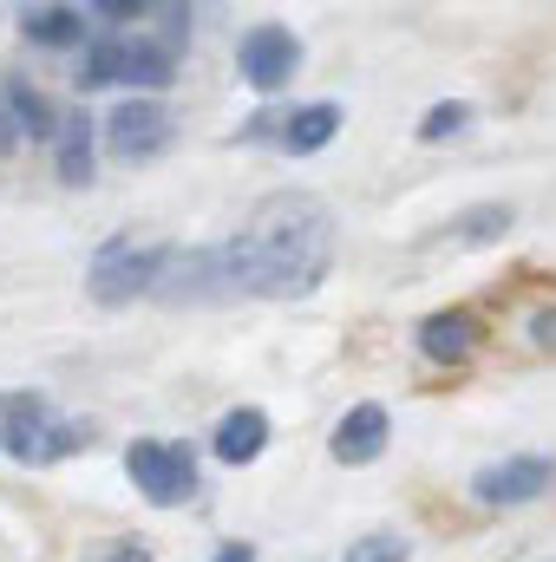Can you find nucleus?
I'll list each match as a JSON object with an SVG mask.
<instances>
[{"label":"nucleus","instance_id":"1","mask_svg":"<svg viewBox=\"0 0 556 562\" xmlns=\"http://www.w3.org/2000/svg\"><path fill=\"white\" fill-rule=\"evenodd\" d=\"M230 288L263 294V301H294L314 294L334 269V216L308 190H281L249 210V223L223 243Z\"/></svg>","mask_w":556,"mask_h":562},{"label":"nucleus","instance_id":"2","mask_svg":"<svg viewBox=\"0 0 556 562\" xmlns=\"http://www.w3.org/2000/svg\"><path fill=\"white\" fill-rule=\"evenodd\" d=\"M184 40H190V7H164L157 26L125 33V40H92L86 66H79V86L99 92V86H138L144 92H164L177 79V59H184Z\"/></svg>","mask_w":556,"mask_h":562},{"label":"nucleus","instance_id":"3","mask_svg":"<svg viewBox=\"0 0 556 562\" xmlns=\"http://www.w3.org/2000/svg\"><path fill=\"white\" fill-rule=\"evenodd\" d=\"M86 445V425L59 419L40 393H0V451L13 464H59Z\"/></svg>","mask_w":556,"mask_h":562},{"label":"nucleus","instance_id":"4","mask_svg":"<svg viewBox=\"0 0 556 562\" xmlns=\"http://www.w3.org/2000/svg\"><path fill=\"white\" fill-rule=\"evenodd\" d=\"M125 477L157 510H177V504L197 497V451L177 445V438H132L125 445Z\"/></svg>","mask_w":556,"mask_h":562},{"label":"nucleus","instance_id":"5","mask_svg":"<svg viewBox=\"0 0 556 562\" xmlns=\"http://www.w3.org/2000/svg\"><path fill=\"white\" fill-rule=\"evenodd\" d=\"M170 269V249L164 243H138V236H112L99 256H92V294L99 301H132V294H157V281Z\"/></svg>","mask_w":556,"mask_h":562},{"label":"nucleus","instance_id":"6","mask_svg":"<svg viewBox=\"0 0 556 562\" xmlns=\"http://www.w3.org/2000/svg\"><path fill=\"white\" fill-rule=\"evenodd\" d=\"M551 484H556V458H544V451H511V458H491L485 471H471V497L491 504V510L537 504V497H551Z\"/></svg>","mask_w":556,"mask_h":562},{"label":"nucleus","instance_id":"7","mask_svg":"<svg viewBox=\"0 0 556 562\" xmlns=\"http://www.w3.org/2000/svg\"><path fill=\"white\" fill-rule=\"evenodd\" d=\"M236 66H243V79H249L256 92H281V86L294 79V66H301V40H294L281 20H263V26L243 33Z\"/></svg>","mask_w":556,"mask_h":562},{"label":"nucleus","instance_id":"8","mask_svg":"<svg viewBox=\"0 0 556 562\" xmlns=\"http://www.w3.org/2000/svg\"><path fill=\"white\" fill-rule=\"evenodd\" d=\"M170 132H177V119H170L157 99H125V105L105 119V144H112V157H125V164L164 157V150H170Z\"/></svg>","mask_w":556,"mask_h":562},{"label":"nucleus","instance_id":"9","mask_svg":"<svg viewBox=\"0 0 556 562\" xmlns=\"http://www.w3.org/2000/svg\"><path fill=\"white\" fill-rule=\"evenodd\" d=\"M387 438H393V419H387V406L360 400V406H354L347 419L334 425L327 451H334V464H374V458L387 451Z\"/></svg>","mask_w":556,"mask_h":562},{"label":"nucleus","instance_id":"10","mask_svg":"<svg viewBox=\"0 0 556 562\" xmlns=\"http://www.w3.org/2000/svg\"><path fill=\"white\" fill-rule=\"evenodd\" d=\"M471 347H478V321H471V314L445 307V314H425V321H419V353H425V360L458 367Z\"/></svg>","mask_w":556,"mask_h":562},{"label":"nucleus","instance_id":"11","mask_svg":"<svg viewBox=\"0 0 556 562\" xmlns=\"http://www.w3.org/2000/svg\"><path fill=\"white\" fill-rule=\"evenodd\" d=\"M216 458L223 464H249V458H263L269 451V413L263 406H236V413H223V425H216Z\"/></svg>","mask_w":556,"mask_h":562},{"label":"nucleus","instance_id":"12","mask_svg":"<svg viewBox=\"0 0 556 562\" xmlns=\"http://www.w3.org/2000/svg\"><path fill=\"white\" fill-rule=\"evenodd\" d=\"M334 132H341V105H334V99H321V105L288 112L276 144L288 150V157H314V150H327V144H334Z\"/></svg>","mask_w":556,"mask_h":562},{"label":"nucleus","instance_id":"13","mask_svg":"<svg viewBox=\"0 0 556 562\" xmlns=\"http://www.w3.org/2000/svg\"><path fill=\"white\" fill-rule=\"evenodd\" d=\"M53 164H59V183H73V190L92 183L99 144H92V119H86V112H73V119L59 125V138H53Z\"/></svg>","mask_w":556,"mask_h":562},{"label":"nucleus","instance_id":"14","mask_svg":"<svg viewBox=\"0 0 556 562\" xmlns=\"http://www.w3.org/2000/svg\"><path fill=\"white\" fill-rule=\"evenodd\" d=\"M0 105H7V119H13L26 138H59V125H66V119L46 105V92H33L26 79H7V86H0Z\"/></svg>","mask_w":556,"mask_h":562},{"label":"nucleus","instance_id":"15","mask_svg":"<svg viewBox=\"0 0 556 562\" xmlns=\"http://www.w3.org/2000/svg\"><path fill=\"white\" fill-rule=\"evenodd\" d=\"M20 33L33 46H79L86 40V13L79 7H20Z\"/></svg>","mask_w":556,"mask_h":562},{"label":"nucleus","instance_id":"16","mask_svg":"<svg viewBox=\"0 0 556 562\" xmlns=\"http://www.w3.org/2000/svg\"><path fill=\"white\" fill-rule=\"evenodd\" d=\"M511 203H478V210H465V216H452L438 236L445 243H465V249H485V243H498V236H511Z\"/></svg>","mask_w":556,"mask_h":562},{"label":"nucleus","instance_id":"17","mask_svg":"<svg viewBox=\"0 0 556 562\" xmlns=\"http://www.w3.org/2000/svg\"><path fill=\"white\" fill-rule=\"evenodd\" d=\"M471 125V105L465 99H438L425 119H419V144H445V138H458Z\"/></svg>","mask_w":556,"mask_h":562},{"label":"nucleus","instance_id":"18","mask_svg":"<svg viewBox=\"0 0 556 562\" xmlns=\"http://www.w3.org/2000/svg\"><path fill=\"white\" fill-rule=\"evenodd\" d=\"M413 550H407V537H393V530H374V537H360L354 550H347V562H407Z\"/></svg>","mask_w":556,"mask_h":562},{"label":"nucleus","instance_id":"19","mask_svg":"<svg viewBox=\"0 0 556 562\" xmlns=\"http://www.w3.org/2000/svg\"><path fill=\"white\" fill-rule=\"evenodd\" d=\"M531 334H537L544 347H556V314H551V307H544V314H531Z\"/></svg>","mask_w":556,"mask_h":562},{"label":"nucleus","instance_id":"20","mask_svg":"<svg viewBox=\"0 0 556 562\" xmlns=\"http://www.w3.org/2000/svg\"><path fill=\"white\" fill-rule=\"evenodd\" d=\"M13 144H20V125H13V119H7V105H0V157H7Z\"/></svg>","mask_w":556,"mask_h":562},{"label":"nucleus","instance_id":"21","mask_svg":"<svg viewBox=\"0 0 556 562\" xmlns=\"http://www.w3.org/2000/svg\"><path fill=\"white\" fill-rule=\"evenodd\" d=\"M216 562H256V550H249V543H223V550H216Z\"/></svg>","mask_w":556,"mask_h":562},{"label":"nucleus","instance_id":"22","mask_svg":"<svg viewBox=\"0 0 556 562\" xmlns=\"http://www.w3.org/2000/svg\"><path fill=\"white\" fill-rule=\"evenodd\" d=\"M112 550H119L112 562H151V550H144V543H112Z\"/></svg>","mask_w":556,"mask_h":562}]
</instances>
